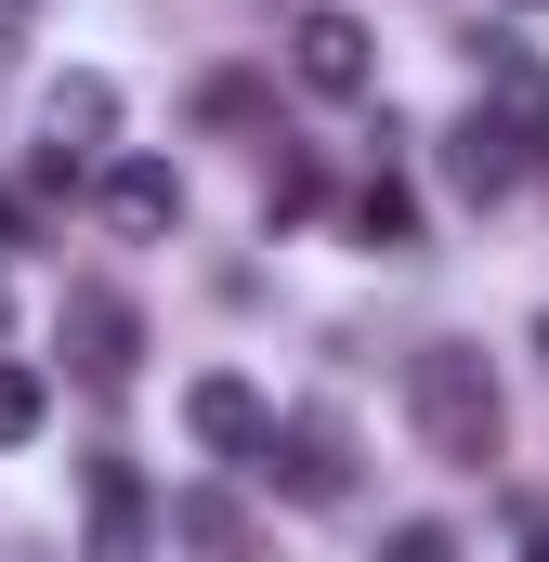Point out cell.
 Returning a JSON list of instances; mask_svg holds the SVG:
<instances>
[{"instance_id":"5bb4252c","label":"cell","mask_w":549,"mask_h":562,"mask_svg":"<svg viewBox=\"0 0 549 562\" xmlns=\"http://www.w3.org/2000/svg\"><path fill=\"white\" fill-rule=\"evenodd\" d=\"M13 236H26V210H13V196H0V249H13Z\"/></svg>"},{"instance_id":"3957f363","label":"cell","mask_w":549,"mask_h":562,"mask_svg":"<svg viewBox=\"0 0 549 562\" xmlns=\"http://www.w3.org/2000/svg\"><path fill=\"white\" fill-rule=\"evenodd\" d=\"M249 471H274V497H301V510L354 497V445H340V419H274Z\"/></svg>"},{"instance_id":"6da1fadb","label":"cell","mask_w":549,"mask_h":562,"mask_svg":"<svg viewBox=\"0 0 549 562\" xmlns=\"http://www.w3.org/2000/svg\"><path fill=\"white\" fill-rule=\"evenodd\" d=\"M406 419H418V445H432L445 471H484V458H497V380H484L471 340L406 353Z\"/></svg>"},{"instance_id":"9a60e30c","label":"cell","mask_w":549,"mask_h":562,"mask_svg":"<svg viewBox=\"0 0 549 562\" xmlns=\"http://www.w3.org/2000/svg\"><path fill=\"white\" fill-rule=\"evenodd\" d=\"M537 353H549V314H537Z\"/></svg>"},{"instance_id":"8fae6325","label":"cell","mask_w":549,"mask_h":562,"mask_svg":"<svg viewBox=\"0 0 549 562\" xmlns=\"http://www.w3.org/2000/svg\"><path fill=\"white\" fill-rule=\"evenodd\" d=\"M354 223H367V236H380V249H406V236H418V210H406V183H367V196H354Z\"/></svg>"},{"instance_id":"7c38bea8","label":"cell","mask_w":549,"mask_h":562,"mask_svg":"<svg viewBox=\"0 0 549 562\" xmlns=\"http://www.w3.org/2000/svg\"><path fill=\"white\" fill-rule=\"evenodd\" d=\"M380 562H458V537H445V524H393V537H380Z\"/></svg>"},{"instance_id":"277c9868","label":"cell","mask_w":549,"mask_h":562,"mask_svg":"<svg viewBox=\"0 0 549 562\" xmlns=\"http://www.w3.org/2000/svg\"><path fill=\"white\" fill-rule=\"evenodd\" d=\"M132 353H144V314H132V301H119V288H66V367H79L92 393H119Z\"/></svg>"},{"instance_id":"7a4b0ae2","label":"cell","mask_w":549,"mask_h":562,"mask_svg":"<svg viewBox=\"0 0 549 562\" xmlns=\"http://www.w3.org/2000/svg\"><path fill=\"white\" fill-rule=\"evenodd\" d=\"M524 170H537V132H524V119H497V105H471V119L445 132V183H458L471 210H497Z\"/></svg>"},{"instance_id":"30bf717a","label":"cell","mask_w":549,"mask_h":562,"mask_svg":"<svg viewBox=\"0 0 549 562\" xmlns=\"http://www.w3.org/2000/svg\"><path fill=\"white\" fill-rule=\"evenodd\" d=\"M40 419H53V393H40V367H0V445H26Z\"/></svg>"},{"instance_id":"9c48e42d","label":"cell","mask_w":549,"mask_h":562,"mask_svg":"<svg viewBox=\"0 0 549 562\" xmlns=\"http://www.w3.org/2000/svg\"><path fill=\"white\" fill-rule=\"evenodd\" d=\"M92 144V132H119V92H105V79H66V92H53V144Z\"/></svg>"},{"instance_id":"4fadbf2b","label":"cell","mask_w":549,"mask_h":562,"mask_svg":"<svg viewBox=\"0 0 549 562\" xmlns=\"http://www.w3.org/2000/svg\"><path fill=\"white\" fill-rule=\"evenodd\" d=\"M524 562H549V510H524Z\"/></svg>"},{"instance_id":"52a82bcc","label":"cell","mask_w":549,"mask_h":562,"mask_svg":"<svg viewBox=\"0 0 549 562\" xmlns=\"http://www.w3.org/2000/svg\"><path fill=\"white\" fill-rule=\"evenodd\" d=\"M105 223H119V236H170V223H183L170 157H119V170H105Z\"/></svg>"},{"instance_id":"5b68a950","label":"cell","mask_w":549,"mask_h":562,"mask_svg":"<svg viewBox=\"0 0 549 562\" xmlns=\"http://www.w3.org/2000/svg\"><path fill=\"white\" fill-rule=\"evenodd\" d=\"M288 66H301V92H340V105H354V92L380 79V53H367V26H354V13H327V0H314V13L288 26Z\"/></svg>"},{"instance_id":"ba28073f","label":"cell","mask_w":549,"mask_h":562,"mask_svg":"<svg viewBox=\"0 0 549 562\" xmlns=\"http://www.w3.org/2000/svg\"><path fill=\"white\" fill-rule=\"evenodd\" d=\"M132 550H144V471L92 458V562H132Z\"/></svg>"},{"instance_id":"8992f818","label":"cell","mask_w":549,"mask_h":562,"mask_svg":"<svg viewBox=\"0 0 549 562\" xmlns=\"http://www.w3.org/2000/svg\"><path fill=\"white\" fill-rule=\"evenodd\" d=\"M183 431H197L210 458H262V431H274V406H262V393H249V380H236V367H210V380L183 393Z\"/></svg>"}]
</instances>
